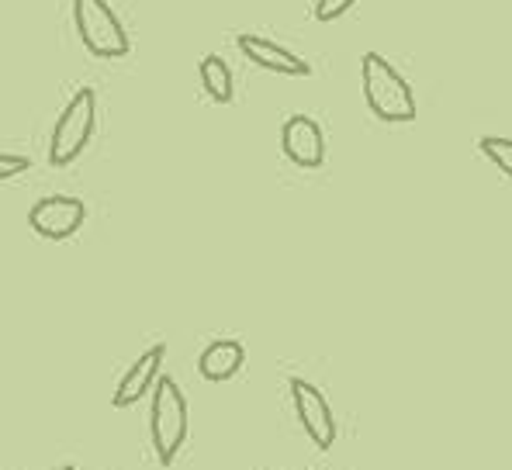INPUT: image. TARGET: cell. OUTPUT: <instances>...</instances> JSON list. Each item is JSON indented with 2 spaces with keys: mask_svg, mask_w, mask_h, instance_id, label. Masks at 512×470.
Segmentation results:
<instances>
[{
  "mask_svg": "<svg viewBox=\"0 0 512 470\" xmlns=\"http://www.w3.org/2000/svg\"><path fill=\"white\" fill-rule=\"evenodd\" d=\"M360 87H364V101L374 118L388 121V125L416 121V94H412L409 80L378 52H364L360 59Z\"/></svg>",
  "mask_w": 512,
  "mask_h": 470,
  "instance_id": "6da1fadb",
  "label": "cell"
},
{
  "mask_svg": "<svg viewBox=\"0 0 512 470\" xmlns=\"http://www.w3.org/2000/svg\"><path fill=\"white\" fill-rule=\"evenodd\" d=\"M149 439H153L156 460L163 467L173 464L187 443V398L177 388L173 377H160L153 391V408H149Z\"/></svg>",
  "mask_w": 512,
  "mask_h": 470,
  "instance_id": "7a4b0ae2",
  "label": "cell"
},
{
  "mask_svg": "<svg viewBox=\"0 0 512 470\" xmlns=\"http://www.w3.org/2000/svg\"><path fill=\"white\" fill-rule=\"evenodd\" d=\"M73 28L97 59H125L132 52V39L108 0H73Z\"/></svg>",
  "mask_w": 512,
  "mask_h": 470,
  "instance_id": "3957f363",
  "label": "cell"
},
{
  "mask_svg": "<svg viewBox=\"0 0 512 470\" xmlns=\"http://www.w3.org/2000/svg\"><path fill=\"white\" fill-rule=\"evenodd\" d=\"M94 125H97V94H94V87H84L70 97V104H66L56 128H52L49 163L70 166L73 159L87 149L90 135H94Z\"/></svg>",
  "mask_w": 512,
  "mask_h": 470,
  "instance_id": "277c9868",
  "label": "cell"
},
{
  "mask_svg": "<svg viewBox=\"0 0 512 470\" xmlns=\"http://www.w3.org/2000/svg\"><path fill=\"white\" fill-rule=\"evenodd\" d=\"M84 218H87V204L70 194L42 197V201L28 211L32 232L49 242H63V239H70V235H77L80 225H84Z\"/></svg>",
  "mask_w": 512,
  "mask_h": 470,
  "instance_id": "5b68a950",
  "label": "cell"
},
{
  "mask_svg": "<svg viewBox=\"0 0 512 470\" xmlns=\"http://www.w3.org/2000/svg\"><path fill=\"white\" fill-rule=\"evenodd\" d=\"M291 401H295V415L301 429L308 432V439L319 450H329L336 443V419L326 394L315 388V384H308L305 377H291Z\"/></svg>",
  "mask_w": 512,
  "mask_h": 470,
  "instance_id": "8992f818",
  "label": "cell"
},
{
  "mask_svg": "<svg viewBox=\"0 0 512 470\" xmlns=\"http://www.w3.org/2000/svg\"><path fill=\"white\" fill-rule=\"evenodd\" d=\"M281 149L298 170H319L326 163V135H322V125L308 115H291L281 125Z\"/></svg>",
  "mask_w": 512,
  "mask_h": 470,
  "instance_id": "52a82bcc",
  "label": "cell"
},
{
  "mask_svg": "<svg viewBox=\"0 0 512 470\" xmlns=\"http://www.w3.org/2000/svg\"><path fill=\"white\" fill-rule=\"evenodd\" d=\"M236 45L253 66H260V70H267V73H281V77H308V73H312V66H308L305 59L295 56L291 49H284V45L263 39V35L246 32V35H239Z\"/></svg>",
  "mask_w": 512,
  "mask_h": 470,
  "instance_id": "ba28073f",
  "label": "cell"
},
{
  "mask_svg": "<svg viewBox=\"0 0 512 470\" xmlns=\"http://www.w3.org/2000/svg\"><path fill=\"white\" fill-rule=\"evenodd\" d=\"M163 356H167V343H156L125 370V377L118 381L115 398H111V401H115V408H128V405H135L139 398H146L149 391H156V384H160V377H163L160 374Z\"/></svg>",
  "mask_w": 512,
  "mask_h": 470,
  "instance_id": "9c48e42d",
  "label": "cell"
},
{
  "mask_svg": "<svg viewBox=\"0 0 512 470\" xmlns=\"http://www.w3.org/2000/svg\"><path fill=\"white\" fill-rule=\"evenodd\" d=\"M246 363V346L236 339H215L212 346H205V353L198 356V374L205 381H229L243 370Z\"/></svg>",
  "mask_w": 512,
  "mask_h": 470,
  "instance_id": "30bf717a",
  "label": "cell"
},
{
  "mask_svg": "<svg viewBox=\"0 0 512 470\" xmlns=\"http://www.w3.org/2000/svg\"><path fill=\"white\" fill-rule=\"evenodd\" d=\"M201 73V87H205V94L212 97L215 104H229L232 94H236V87H232V70L229 63H225L222 56H205L198 66Z\"/></svg>",
  "mask_w": 512,
  "mask_h": 470,
  "instance_id": "8fae6325",
  "label": "cell"
},
{
  "mask_svg": "<svg viewBox=\"0 0 512 470\" xmlns=\"http://www.w3.org/2000/svg\"><path fill=\"white\" fill-rule=\"evenodd\" d=\"M478 153L512 180V139H506V135H485V139H478Z\"/></svg>",
  "mask_w": 512,
  "mask_h": 470,
  "instance_id": "7c38bea8",
  "label": "cell"
},
{
  "mask_svg": "<svg viewBox=\"0 0 512 470\" xmlns=\"http://www.w3.org/2000/svg\"><path fill=\"white\" fill-rule=\"evenodd\" d=\"M353 4H357V0H315V18H319L322 25H333V21H340Z\"/></svg>",
  "mask_w": 512,
  "mask_h": 470,
  "instance_id": "4fadbf2b",
  "label": "cell"
},
{
  "mask_svg": "<svg viewBox=\"0 0 512 470\" xmlns=\"http://www.w3.org/2000/svg\"><path fill=\"white\" fill-rule=\"evenodd\" d=\"M25 170H32V159L28 156H11V153L0 156V180H14Z\"/></svg>",
  "mask_w": 512,
  "mask_h": 470,
  "instance_id": "5bb4252c",
  "label": "cell"
},
{
  "mask_svg": "<svg viewBox=\"0 0 512 470\" xmlns=\"http://www.w3.org/2000/svg\"><path fill=\"white\" fill-rule=\"evenodd\" d=\"M52 470H77L73 464H59V467H52Z\"/></svg>",
  "mask_w": 512,
  "mask_h": 470,
  "instance_id": "9a60e30c",
  "label": "cell"
}]
</instances>
